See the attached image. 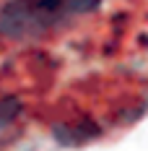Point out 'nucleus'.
<instances>
[{"label":"nucleus","mask_w":148,"mask_h":151,"mask_svg":"<svg viewBox=\"0 0 148 151\" xmlns=\"http://www.w3.org/2000/svg\"><path fill=\"white\" fill-rule=\"evenodd\" d=\"M104 0H8L0 8V34L11 39H29L81 18Z\"/></svg>","instance_id":"obj_1"},{"label":"nucleus","mask_w":148,"mask_h":151,"mask_svg":"<svg viewBox=\"0 0 148 151\" xmlns=\"http://www.w3.org/2000/svg\"><path fill=\"white\" fill-rule=\"evenodd\" d=\"M18 115H21V102L18 99H13V96L0 99V143H3V138L8 136V130L16 125Z\"/></svg>","instance_id":"obj_2"}]
</instances>
